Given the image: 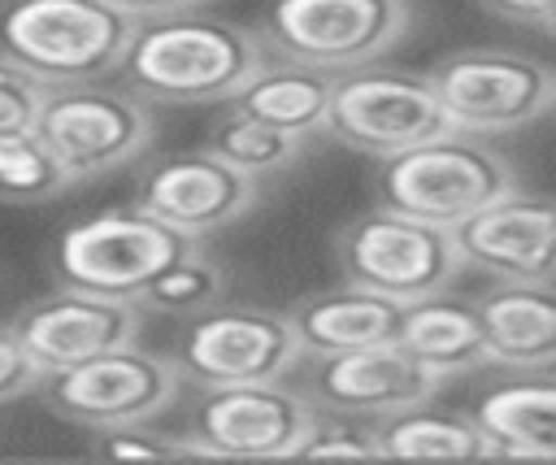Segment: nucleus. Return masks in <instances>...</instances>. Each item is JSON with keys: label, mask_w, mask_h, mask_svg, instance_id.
Here are the masks:
<instances>
[{"label": "nucleus", "mask_w": 556, "mask_h": 465, "mask_svg": "<svg viewBox=\"0 0 556 465\" xmlns=\"http://www.w3.org/2000/svg\"><path fill=\"white\" fill-rule=\"evenodd\" d=\"M265 56L261 30L191 9L135 22L117 70L148 104H208L230 100Z\"/></svg>", "instance_id": "f257e3e1"}, {"label": "nucleus", "mask_w": 556, "mask_h": 465, "mask_svg": "<svg viewBox=\"0 0 556 465\" xmlns=\"http://www.w3.org/2000/svg\"><path fill=\"white\" fill-rule=\"evenodd\" d=\"M130 35L135 17L109 0H13L0 13V56L43 87L113 74Z\"/></svg>", "instance_id": "f03ea898"}, {"label": "nucleus", "mask_w": 556, "mask_h": 465, "mask_svg": "<svg viewBox=\"0 0 556 465\" xmlns=\"http://www.w3.org/2000/svg\"><path fill=\"white\" fill-rule=\"evenodd\" d=\"M513 187V165L478 135L460 130L395 152L378 169V204L447 230H456L465 217H473Z\"/></svg>", "instance_id": "7ed1b4c3"}, {"label": "nucleus", "mask_w": 556, "mask_h": 465, "mask_svg": "<svg viewBox=\"0 0 556 465\" xmlns=\"http://www.w3.org/2000/svg\"><path fill=\"white\" fill-rule=\"evenodd\" d=\"M334 256L343 282H356L400 304L447 291L452 278L465 269L456 230L395 213L387 204L352 217L334 239Z\"/></svg>", "instance_id": "20e7f679"}, {"label": "nucleus", "mask_w": 556, "mask_h": 465, "mask_svg": "<svg viewBox=\"0 0 556 465\" xmlns=\"http://www.w3.org/2000/svg\"><path fill=\"white\" fill-rule=\"evenodd\" d=\"M35 126L52 156L61 161V169L70 174V183H87L130 165L148 152L156 135L152 104L139 91L113 87L104 78L48 87Z\"/></svg>", "instance_id": "39448f33"}, {"label": "nucleus", "mask_w": 556, "mask_h": 465, "mask_svg": "<svg viewBox=\"0 0 556 465\" xmlns=\"http://www.w3.org/2000/svg\"><path fill=\"white\" fill-rule=\"evenodd\" d=\"M413 26L408 0H274L261 39L274 56L321 74L374 65Z\"/></svg>", "instance_id": "423d86ee"}, {"label": "nucleus", "mask_w": 556, "mask_h": 465, "mask_svg": "<svg viewBox=\"0 0 556 465\" xmlns=\"http://www.w3.org/2000/svg\"><path fill=\"white\" fill-rule=\"evenodd\" d=\"M430 87L460 135H508L556 109V70L508 48H460L443 56Z\"/></svg>", "instance_id": "0eeeda50"}, {"label": "nucleus", "mask_w": 556, "mask_h": 465, "mask_svg": "<svg viewBox=\"0 0 556 465\" xmlns=\"http://www.w3.org/2000/svg\"><path fill=\"white\" fill-rule=\"evenodd\" d=\"M321 130L352 152L387 161L395 152H408L426 139L447 135L452 122L426 74L361 65V70L334 74Z\"/></svg>", "instance_id": "6e6552de"}, {"label": "nucleus", "mask_w": 556, "mask_h": 465, "mask_svg": "<svg viewBox=\"0 0 556 465\" xmlns=\"http://www.w3.org/2000/svg\"><path fill=\"white\" fill-rule=\"evenodd\" d=\"M182 374L174 356L148 352L139 343H122L91 361L52 369L39 378L43 404L83 430H113L130 422H152L174 404Z\"/></svg>", "instance_id": "1a4fd4ad"}, {"label": "nucleus", "mask_w": 556, "mask_h": 465, "mask_svg": "<svg viewBox=\"0 0 556 465\" xmlns=\"http://www.w3.org/2000/svg\"><path fill=\"white\" fill-rule=\"evenodd\" d=\"M200 239L156 222L143 209H109L96 217L74 222L56 239V278L65 287L117 296V300H139V291L174 265L182 252H191Z\"/></svg>", "instance_id": "9d476101"}, {"label": "nucleus", "mask_w": 556, "mask_h": 465, "mask_svg": "<svg viewBox=\"0 0 556 465\" xmlns=\"http://www.w3.org/2000/svg\"><path fill=\"white\" fill-rule=\"evenodd\" d=\"M313 417H317V404L304 391L287 387L282 378L230 382V387H204L182 439L191 456L274 461V456L300 452Z\"/></svg>", "instance_id": "9b49d317"}, {"label": "nucleus", "mask_w": 556, "mask_h": 465, "mask_svg": "<svg viewBox=\"0 0 556 465\" xmlns=\"http://www.w3.org/2000/svg\"><path fill=\"white\" fill-rule=\"evenodd\" d=\"M300 361L304 352L291 330V317L252 304H208L204 313L187 317L174 343L178 374L200 391L287 378Z\"/></svg>", "instance_id": "f8f14e48"}, {"label": "nucleus", "mask_w": 556, "mask_h": 465, "mask_svg": "<svg viewBox=\"0 0 556 465\" xmlns=\"http://www.w3.org/2000/svg\"><path fill=\"white\" fill-rule=\"evenodd\" d=\"M439 382L443 378L430 365H421L395 339H382V343H365V348L313 356V365L304 369V387L300 391L317 409H326V413L387 417L395 409H408V404L430 400L439 391Z\"/></svg>", "instance_id": "ddd939ff"}, {"label": "nucleus", "mask_w": 556, "mask_h": 465, "mask_svg": "<svg viewBox=\"0 0 556 465\" xmlns=\"http://www.w3.org/2000/svg\"><path fill=\"white\" fill-rule=\"evenodd\" d=\"M256 204V178L239 174L208 148L174 152L139 174L135 209L152 213L156 222L204 239L230 222H239Z\"/></svg>", "instance_id": "4468645a"}, {"label": "nucleus", "mask_w": 556, "mask_h": 465, "mask_svg": "<svg viewBox=\"0 0 556 465\" xmlns=\"http://www.w3.org/2000/svg\"><path fill=\"white\" fill-rule=\"evenodd\" d=\"M139 317L143 309L135 300L83 291V287H56L43 300L26 304L13 317L17 339L35 356L43 374L91 361L100 352H113L122 343H139Z\"/></svg>", "instance_id": "2eb2a0df"}, {"label": "nucleus", "mask_w": 556, "mask_h": 465, "mask_svg": "<svg viewBox=\"0 0 556 465\" xmlns=\"http://www.w3.org/2000/svg\"><path fill=\"white\" fill-rule=\"evenodd\" d=\"M456 248L495 282H556V196L504 191L456 226Z\"/></svg>", "instance_id": "dca6fc26"}, {"label": "nucleus", "mask_w": 556, "mask_h": 465, "mask_svg": "<svg viewBox=\"0 0 556 465\" xmlns=\"http://www.w3.org/2000/svg\"><path fill=\"white\" fill-rule=\"evenodd\" d=\"M486 339V365H556V282H495L473 300Z\"/></svg>", "instance_id": "f3484780"}, {"label": "nucleus", "mask_w": 556, "mask_h": 465, "mask_svg": "<svg viewBox=\"0 0 556 465\" xmlns=\"http://www.w3.org/2000/svg\"><path fill=\"white\" fill-rule=\"evenodd\" d=\"M400 309H404L400 300H387L378 291L343 282V287L304 296L287 317H291V330H295L304 356H330V352L395 339Z\"/></svg>", "instance_id": "a211bd4d"}, {"label": "nucleus", "mask_w": 556, "mask_h": 465, "mask_svg": "<svg viewBox=\"0 0 556 465\" xmlns=\"http://www.w3.org/2000/svg\"><path fill=\"white\" fill-rule=\"evenodd\" d=\"M395 343L413 352L421 365H430L439 378L486 365V339H482V317L473 300L434 291L421 300H408L400 309Z\"/></svg>", "instance_id": "6ab92c4d"}, {"label": "nucleus", "mask_w": 556, "mask_h": 465, "mask_svg": "<svg viewBox=\"0 0 556 465\" xmlns=\"http://www.w3.org/2000/svg\"><path fill=\"white\" fill-rule=\"evenodd\" d=\"M491 456L556 461V378H513L473 404Z\"/></svg>", "instance_id": "aec40b11"}, {"label": "nucleus", "mask_w": 556, "mask_h": 465, "mask_svg": "<svg viewBox=\"0 0 556 465\" xmlns=\"http://www.w3.org/2000/svg\"><path fill=\"white\" fill-rule=\"evenodd\" d=\"M330 87H334V74L308 70V65H295L269 52L252 70V78L230 96V113H243V117H256V122H269V126H282L308 139L326 122Z\"/></svg>", "instance_id": "412c9836"}, {"label": "nucleus", "mask_w": 556, "mask_h": 465, "mask_svg": "<svg viewBox=\"0 0 556 465\" xmlns=\"http://www.w3.org/2000/svg\"><path fill=\"white\" fill-rule=\"evenodd\" d=\"M374 435L382 456H491V443L478 430L473 413L430 409L426 400L378 417Z\"/></svg>", "instance_id": "4be33fe9"}, {"label": "nucleus", "mask_w": 556, "mask_h": 465, "mask_svg": "<svg viewBox=\"0 0 556 465\" xmlns=\"http://www.w3.org/2000/svg\"><path fill=\"white\" fill-rule=\"evenodd\" d=\"M304 148H308L304 135H291L282 126H269V122H256V117H243V113H226L208 130V152L222 156L226 165H235L239 174L256 178V183L291 169L304 156Z\"/></svg>", "instance_id": "5701e85b"}, {"label": "nucleus", "mask_w": 556, "mask_h": 465, "mask_svg": "<svg viewBox=\"0 0 556 465\" xmlns=\"http://www.w3.org/2000/svg\"><path fill=\"white\" fill-rule=\"evenodd\" d=\"M70 187V174L43 143L39 126H0V200L35 204Z\"/></svg>", "instance_id": "b1692460"}, {"label": "nucleus", "mask_w": 556, "mask_h": 465, "mask_svg": "<svg viewBox=\"0 0 556 465\" xmlns=\"http://www.w3.org/2000/svg\"><path fill=\"white\" fill-rule=\"evenodd\" d=\"M226 291V274L222 265L204 252V243H195L191 252H182L174 265H165L143 291H139V309L143 313H161V317H195L208 304H217Z\"/></svg>", "instance_id": "393cba45"}, {"label": "nucleus", "mask_w": 556, "mask_h": 465, "mask_svg": "<svg viewBox=\"0 0 556 465\" xmlns=\"http://www.w3.org/2000/svg\"><path fill=\"white\" fill-rule=\"evenodd\" d=\"M96 452H100V456H122V461H169V456H191V448H187L182 435L152 430L148 422H130V426L96 430Z\"/></svg>", "instance_id": "a878e982"}, {"label": "nucleus", "mask_w": 556, "mask_h": 465, "mask_svg": "<svg viewBox=\"0 0 556 465\" xmlns=\"http://www.w3.org/2000/svg\"><path fill=\"white\" fill-rule=\"evenodd\" d=\"M295 456H382L378 435L352 426L343 413H317Z\"/></svg>", "instance_id": "bb28decb"}, {"label": "nucleus", "mask_w": 556, "mask_h": 465, "mask_svg": "<svg viewBox=\"0 0 556 465\" xmlns=\"http://www.w3.org/2000/svg\"><path fill=\"white\" fill-rule=\"evenodd\" d=\"M43 83L0 56V126H30L43 109Z\"/></svg>", "instance_id": "cd10ccee"}, {"label": "nucleus", "mask_w": 556, "mask_h": 465, "mask_svg": "<svg viewBox=\"0 0 556 465\" xmlns=\"http://www.w3.org/2000/svg\"><path fill=\"white\" fill-rule=\"evenodd\" d=\"M39 378H43V369L17 339L13 322H0V404H13L22 395L39 391Z\"/></svg>", "instance_id": "c85d7f7f"}, {"label": "nucleus", "mask_w": 556, "mask_h": 465, "mask_svg": "<svg viewBox=\"0 0 556 465\" xmlns=\"http://www.w3.org/2000/svg\"><path fill=\"white\" fill-rule=\"evenodd\" d=\"M486 13L508 17V22H526V26H543V17L556 9V0H478Z\"/></svg>", "instance_id": "c756f323"}, {"label": "nucleus", "mask_w": 556, "mask_h": 465, "mask_svg": "<svg viewBox=\"0 0 556 465\" xmlns=\"http://www.w3.org/2000/svg\"><path fill=\"white\" fill-rule=\"evenodd\" d=\"M117 4L122 13H130L135 22L143 17H169V13H191V9H204L208 0H109Z\"/></svg>", "instance_id": "7c9ffc66"}, {"label": "nucleus", "mask_w": 556, "mask_h": 465, "mask_svg": "<svg viewBox=\"0 0 556 465\" xmlns=\"http://www.w3.org/2000/svg\"><path fill=\"white\" fill-rule=\"evenodd\" d=\"M543 30H552V35H556V9H552V13L543 17Z\"/></svg>", "instance_id": "2f4dec72"}]
</instances>
